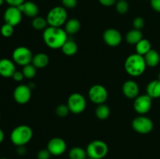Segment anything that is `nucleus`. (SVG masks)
Instances as JSON below:
<instances>
[{
  "instance_id": "30",
  "label": "nucleus",
  "mask_w": 160,
  "mask_h": 159,
  "mask_svg": "<svg viewBox=\"0 0 160 159\" xmlns=\"http://www.w3.org/2000/svg\"><path fill=\"white\" fill-rule=\"evenodd\" d=\"M14 26H12V25H9L8 23H5L2 26H1V29H0V33H1L2 35L4 37H9L13 34Z\"/></svg>"
},
{
  "instance_id": "18",
  "label": "nucleus",
  "mask_w": 160,
  "mask_h": 159,
  "mask_svg": "<svg viewBox=\"0 0 160 159\" xmlns=\"http://www.w3.org/2000/svg\"><path fill=\"white\" fill-rule=\"evenodd\" d=\"M49 63V58L45 53L39 52L33 55L31 64L36 69H43Z\"/></svg>"
},
{
  "instance_id": "5",
  "label": "nucleus",
  "mask_w": 160,
  "mask_h": 159,
  "mask_svg": "<svg viewBox=\"0 0 160 159\" xmlns=\"http://www.w3.org/2000/svg\"><path fill=\"white\" fill-rule=\"evenodd\" d=\"M86 151L88 157L92 159H102L107 155L109 147L106 142L95 140L88 143Z\"/></svg>"
},
{
  "instance_id": "20",
  "label": "nucleus",
  "mask_w": 160,
  "mask_h": 159,
  "mask_svg": "<svg viewBox=\"0 0 160 159\" xmlns=\"http://www.w3.org/2000/svg\"><path fill=\"white\" fill-rule=\"evenodd\" d=\"M146 94L152 98H160V80H155L148 83L146 87Z\"/></svg>"
},
{
  "instance_id": "10",
  "label": "nucleus",
  "mask_w": 160,
  "mask_h": 159,
  "mask_svg": "<svg viewBox=\"0 0 160 159\" xmlns=\"http://www.w3.org/2000/svg\"><path fill=\"white\" fill-rule=\"evenodd\" d=\"M152 98L148 94L138 95L134 101V109L137 113L144 115L148 113L152 108Z\"/></svg>"
},
{
  "instance_id": "26",
  "label": "nucleus",
  "mask_w": 160,
  "mask_h": 159,
  "mask_svg": "<svg viewBox=\"0 0 160 159\" xmlns=\"http://www.w3.org/2000/svg\"><path fill=\"white\" fill-rule=\"evenodd\" d=\"M110 115V108L106 104H98L95 109V115L100 120H105L109 118Z\"/></svg>"
},
{
  "instance_id": "28",
  "label": "nucleus",
  "mask_w": 160,
  "mask_h": 159,
  "mask_svg": "<svg viewBox=\"0 0 160 159\" xmlns=\"http://www.w3.org/2000/svg\"><path fill=\"white\" fill-rule=\"evenodd\" d=\"M36 71H37V69L31 63L23 66V70H22V73H23L24 77L27 79L34 78L36 75Z\"/></svg>"
},
{
  "instance_id": "3",
  "label": "nucleus",
  "mask_w": 160,
  "mask_h": 159,
  "mask_svg": "<svg viewBox=\"0 0 160 159\" xmlns=\"http://www.w3.org/2000/svg\"><path fill=\"white\" fill-rule=\"evenodd\" d=\"M33 137L32 129L27 125H20L12 130L10 140L15 146H25L29 143Z\"/></svg>"
},
{
  "instance_id": "35",
  "label": "nucleus",
  "mask_w": 160,
  "mask_h": 159,
  "mask_svg": "<svg viewBox=\"0 0 160 159\" xmlns=\"http://www.w3.org/2000/svg\"><path fill=\"white\" fill-rule=\"evenodd\" d=\"M6 3L8 5H9V6H20V5L23 4L25 2V0H5Z\"/></svg>"
},
{
  "instance_id": "34",
  "label": "nucleus",
  "mask_w": 160,
  "mask_h": 159,
  "mask_svg": "<svg viewBox=\"0 0 160 159\" xmlns=\"http://www.w3.org/2000/svg\"><path fill=\"white\" fill-rule=\"evenodd\" d=\"M51 155L52 154H50L48 150L46 148V149L40 150V151L38 152L37 157L38 159H49Z\"/></svg>"
},
{
  "instance_id": "13",
  "label": "nucleus",
  "mask_w": 160,
  "mask_h": 159,
  "mask_svg": "<svg viewBox=\"0 0 160 159\" xmlns=\"http://www.w3.org/2000/svg\"><path fill=\"white\" fill-rule=\"evenodd\" d=\"M46 148L52 155L59 156L64 154L67 150V143L60 137H53L48 142Z\"/></svg>"
},
{
  "instance_id": "41",
  "label": "nucleus",
  "mask_w": 160,
  "mask_h": 159,
  "mask_svg": "<svg viewBox=\"0 0 160 159\" xmlns=\"http://www.w3.org/2000/svg\"><path fill=\"white\" fill-rule=\"evenodd\" d=\"M4 2H5V0H0V7L2 6L3 3H4Z\"/></svg>"
},
{
  "instance_id": "4",
  "label": "nucleus",
  "mask_w": 160,
  "mask_h": 159,
  "mask_svg": "<svg viewBox=\"0 0 160 159\" xmlns=\"http://www.w3.org/2000/svg\"><path fill=\"white\" fill-rule=\"evenodd\" d=\"M67 11L63 6H55L48 11L46 20L51 26L61 27L67 21Z\"/></svg>"
},
{
  "instance_id": "29",
  "label": "nucleus",
  "mask_w": 160,
  "mask_h": 159,
  "mask_svg": "<svg viewBox=\"0 0 160 159\" xmlns=\"http://www.w3.org/2000/svg\"><path fill=\"white\" fill-rule=\"evenodd\" d=\"M115 6L116 10L120 14H125L129 10V3L127 0H118Z\"/></svg>"
},
{
  "instance_id": "45",
  "label": "nucleus",
  "mask_w": 160,
  "mask_h": 159,
  "mask_svg": "<svg viewBox=\"0 0 160 159\" xmlns=\"http://www.w3.org/2000/svg\"><path fill=\"white\" fill-rule=\"evenodd\" d=\"M0 118H1V114H0Z\"/></svg>"
},
{
  "instance_id": "31",
  "label": "nucleus",
  "mask_w": 160,
  "mask_h": 159,
  "mask_svg": "<svg viewBox=\"0 0 160 159\" xmlns=\"http://www.w3.org/2000/svg\"><path fill=\"white\" fill-rule=\"evenodd\" d=\"M70 112V109H69L67 104H60L56 107V113L60 118H64V117L67 116L69 114Z\"/></svg>"
},
{
  "instance_id": "36",
  "label": "nucleus",
  "mask_w": 160,
  "mask_h": 159,
  "mask_svg": "<svg viewBox=\"0 0 160 159\" xmlns=\"http://www.w3.org/2000/svg\"><path fill=\"white\" fill-rule=\"evenodd\" d=\"M12 77L17 82H20V81L23 80V79L24 78V76H23L22 71H17V70H16V72L12 75Z\"/></svg>"
},
{
  "instance_id": "44",
  "label": "nucleus",
  "mask_w": 160,
  "mask_h": 159,
  "mask_svg": "<svg viewBox=\"0 0 160 159\" xmlns=\"http://www.w3.org/2000/svg\"><path fill=\"white\" fill-rule=\"evenodd\" d=\"M86 159H92V158H91V157H88L87 158H86Z\"/></svg>"
},
{
  "instance_id": "33",
  "label": "nucleus",
  "mask_w": 160,
  "mask_h": 159,
  "mask_svg": "<svg viewBox=\"0 0 160 159\" xmlns=\"http://www.w3.org/2000/svg\"><path fill=\"white\" fill-rule=\"evenodd\" d=\"M62 4L66 9H73L78 5V0H62Z\"/></svg>"
},
{
  "instance_id": "24",
  "label": "nucleus",
  "mask_w": 160,
  "mask_h": 159,
  "mask_svg": "<svg viewBox=\"0 0 160 159\" xmlns=\"http://www.w3.org/2000/svg\"><path fill=\"white\" fill-rule=\"evenodd\" d=\"M136 53L144 56L152 49V45L150 41L147 39L142 38L137 45H135Z\"/></svg>"
},
{
  "instance_id": "23",
  "label": "nucleus",
  "mask_w": 160,
  "mask_h": 159,
  "mask_svg": "<svg viewBox=\"0 0 160 159\" xmlns=\"http://www.w3.org/2000/svg\"><path fill=\"white\" fill-rule=\"evenodd\" d=\"M62 52L67 56H72L74 55L78 51V45L76 44V42L73 40L71 39H67V41L64 43V45H62Z\"/></svg>"
},
{
  "instance_id": "37",
  "label": "nucleus",
  "mask_w": 160,
  "mask_h": 159,
  "mask_svg": "<svg viewBox=\"0 0 160 159\" xmlns=\"http://www.w3.org/2000/svg\"><path fill=\"white\" fill-rule=\"evenodd\" d=\"M150 4L156 12H160V0H150Z\"/></svg>"
},
{
  "instance_id": "14",
  "label": "nucleus",
  "mask_w": 160,
  "mask_h": 159,
  "mask_svg": "<svg viewBox=\"0 0 160 159\" xmlns=\"http://www.w3.org/2000/svg\"><path fill=\"white\" fill-rule=\"evenodd\" d=\"M103 41L107 45L117 47L121 43L122 35L120 31L114 28H109L103 33Z\"/></svg>"
},
{
  "instance_id": "38",
  "label": "nucleus",
  "mask_w": 160,
  "mask_h": 159,
  "mask_svg": "<svg viewBox=\"0 0 160 159\" xmlns=\"http://www.w3.org/2000/svg\"><path fill=\"white\" fill-rule=\"evenodd\" d=\"M98 1H99V2L102 6H106V7H109V6H112L113 5H115L117 0H98Z\"/></svg>"
},
{
  "instance_id": "21",
  "label": "nucleus",
  "mask_w": 160,
  "mask_h": 159,
  "mask_svg": "<svg viewBox=\"0 0 160 159\" xmlns=\"http://www.w3.org/2000/svg\"><path fill=\"white\" fill-rule=\"evenodd\" d=\"M142 38H143V34L140 30H131L126 34V41L129 45H136Z\"/></svg>"
},
{
  "instance_id": "43",
  "label": "nucleus",
  "mask_w": 160,
  "mask_h": 159,
  "mask_svg": "<svg viewBox=\"0 0 160 159\" xmlns=\"http://www.w3.org/2000/svg\"><path fill=\"white\" fill-rule=\"evenodd\" d=\"M0 159H8V158H6V157H1Z\"/></svg>"
},
{
  "instance_id": "27",
  "label": "nucleus",
  "mask_w": 160,
  "mask_h": 159,
  "mask_svg": "<svg viewBox=\"0 0 160 159\" xmlns=\"http://www.w3.org/2000/svg\"><path fill=\"white\" fill-rule=\"evenodd\" d=\"M31 25H32L34 29L37 30V31H42V30H45L47 27V25L48 24L46 18H43L42 17L37 16L34 18H33Z\"/></svg>"
},
{
  "instance_id": "32",
  "label": "nucleus",
  "mask_w": 160,
  "mask_h": 159,
  "mask_svg": "<svg viewBox=\"0 0 160 159\" xmlns=\"http://www.w3.org/2000/svg\"><path fill=\"white\" fill-rule=\"evenodd\" d=\"M133 26H134V29L141 31L145 26V20L141 17H135L133 20Z\"/></svg>"
},
{
  "instance_id": "6",
  "label": "nucleus",
  "mask_w": 160,
  "mask_h": 159,
  "mask_svg": "<svg viewBox=\"0 0 160 159\" xmlns=\"http://www.w3.org/2000/svg\"><path fill=\"white\" fill-rule=\"evenodd\" d=\"M12 57V61L16 64L24 66V65L31 63L33 54L31 50L27 47L20 46L13 50Z\"/></svg>"
},
{
  "instance_id": "17",
  "label": "nucleus",
  "mask_w": 160,
  "mask_h": 159,
  "mask_svg": "<svg viewBox=\"0 0 160 159\" xmlns=\"http://www.w3.org/2000/svg\"><path fill=\"white\" fill-rule=\"evenodd\" d=\"M18 8L20 9L22 13L24 14L27 17H31V18H34L35 17H37L39 12L38 6H37L36 3L31 1H25L23 4L18 6Z\"/></svg>"
},
{
  "instance_id": "12",
  "label": "nucleus",
  "mask_w": 160,
  "mask_h": 159,
  "mask_svg": "<svg viewBox=\"0 0 160 159\" xmlns=\"http://www.w3.org/2000/svg\"><path fill=\"white\" fill-rule=\"evenodd\" d=\"M31 89L28 85L20 84L18 85L13 91V98L20 104H27L31 100Z\"/></svg>"
},
{
  "instance_id": "25",
  "label": "nucleus",
  "mask_w": 160,
  "mask_h": 159,
  "mask_svg": "<svg viewBox=\"0 0 160 159\" xmlns=\"http://www.w3.org/2000/svg\"><path fill=\"white\" fill-rule=\"evenodd\" d=\"M69 157L70 159H86L87 151L81 147H73L69 151Z\"/></svg>"
},
{
  "instance_id": "22",
  "label": "nucleus",
  "mask_w": 160,
  "mask_h": 159,
  "mask_svg": "<svg viewBox=\"0 0 160 159\" xmlns=\"http://www.w3.org/2000/svg\"><path fill=\"white\" fill-rule=\"evenodd\" d=\"M81 26V22L78 19L72 18L67 20V21L66 22L64 30L67 34H74L80 31Z\"/></svg>"
},
{
  "instance_id": "15",
  "label": "nucleus",
  "mask_w": 160,
  "mask_h": 159,
  "mask_svg": "<svg viewBox=\"0 0 160 159\" xmlns=\"http://www.w3.org/2000/svg\"><path fill=\"white\" fill-rule=\"evenodd\" d=\"M16 72L15 62L9 59H0V76L2 77H12Z\"/></svg>"
},
{
  "instance_id": "16",
  "label": "nucleus",
  "mask_w": 160,
  "mask_h": 159,
  "mask_svg": "<svg viewBox=\"0 0 160 159\" xmlns=\"http://www.w3.org/2000/svg\"><path fill=\"white\" fill-rule=\"evenodd\" d=\"M122 92L129 99H134L139 94V86L135 81L128 80L123 84Z\"/></svg>"
},
{
  "instance_id": "2",
  "label": "nucleus",
  "mask_w": 160,
  "mask_h": 159,
  "mask_svg": "<svg viewBox=\"0 0 160 159\" xmlns=\"http://www.w3.org/2000/svg\"><path fill=\"white\" fill-rule=\"evenodd\" d=\"M144 56L134 53L128 56L124 62V69L128 75L131 76H139L143 74L146 69Z\"/></svg>"
},
{
  "instance_id": "1",
  "label": "nucleus",
  "mask_w": 160,
  "mask_h": 159,
  "mask_svg": "<svg viewBox=\"0 0 160 159\" xmlns=\"http://www.w3.org/2000/svg\"><path fill=\"white\" fill-rule=\"evenodd\" d=\"M68 39L67 32L61 27L48 26L43 31V40L45 45L52 49L62 48Z\"/></svg>"
},
{
  "instance_id": "42",
  "label": "nucleus",
  "mask_w": 160,
  "mask_h": 159,
  "mask_svg": "<svg viewBox=\"0 0 160 159\" xmlns=\"http://www.w3.org/2000/svg\"><path fill=\"white\" fill-rule=\"evenodd\" d=\"M158 80H160V72L159 73V74H158Z\"/></svg>"
},
{
  "instance_id": "7",
  "label": "nucleus",
  "mask_w": 160,
  "mask_h": 159,
  "mask_svg": "<svg viewBox=\"0 0 160 159\" xmlns=\"http://www.w3.org/2000/svg\"><path fill=\"white\" fill-rule=\"evenodd\" d=\"M67 106L70 112L73 114H80L86 108V99L81 94L73 93L67 100Z\"/></svg>"
},
{
  "instance_id": "40",
  "label": "nucleus",
  "mask_w": 160,
  "mask_h": 159,
  "mask_svg": "<svg viewBox=\"0 0 160 159\" xmlns=\"http://www.w3.org/2000/svg\"><path fill=\"white\" fill-rule=\"evenodd\" d=\"M4 137H5L4 132H3L2 129L0 128V143H2V141L4 140Z\"/></svg>"
},
{
  "instance_id": "9",
  "label": "nucleus",
  "mask_w": 160,
  "mask_h": 159,
  "mask_svg": "<svg viewBox=\"0 0 160 159\" xmlns=\"http://www.w3.org/2000/svg\"><path fill=\"white\" fill-rule=\"evenodd\" d=\"M88 98L92 102L96 104H104L108 98V91L104 86L95 84L89 89Z\"/></svg>"
},
{
  "instance_id": "11",
  "label": "nucleus",
  "mask_w": 160,
  "mask_h": 159,
  "mask_svg": "<svg viewBox=\"0 0 160 159\" xmlns=\"http://www.w3.org/2000/svg\"><path fill=\"white\" fill-rule=\"evenodd\" d=\"M23 13L17 6H9L5 10L3 18L6 23L12 25V26H16L20 24L22 20Z\"/></svg>"
},
{
  "instance_id": "39",
  "label": "nucleus",
  "mask_w": 160,
  "mask_h": 159,
  "mask_svg": "<svg viewBox=\"0 0 160 159\" xmlns=\"http://www.w3.org/2000/svg\"><path fill=\"white\" fill-rule=\"evenodd\" d=\"M17 153L19 154V155H23V154H26V148H25V147L24 146L17 147Z\"/></svg>"
},
{
  "instance_id": "19",
  "label": "nucleus",
  "mask_w": 160,
  "mask_h": 159,
  "mask_svg": "<svg viewBox=\"0 0 160 159\" xmlns=\"http://www.w3.org/2000/svg\"><path fill=\"white\" fill-rule=\"evenodd\" d=\"M145 62H146L147 66L155 67L160 62V55L159 53L154 49H151L148 53L144 55Z\"/></svg>"
},
{
  "instance_id": "8",
  "label": "nucleus",
  "mask_w": 160,
  "mask_h": 159,
  "mask_svg": "<svg viewBox=\"0 0 160 159\" xmlns=\"http://www.w3.org/2000/svg\"><path fill=\"white\" fill-rule=\"evenodd\" d=\"M133 129L141 134H147L152 132L153 129V122L145 115H139L134 118L131 123Z\"/></svg>"
}]
</instances>
